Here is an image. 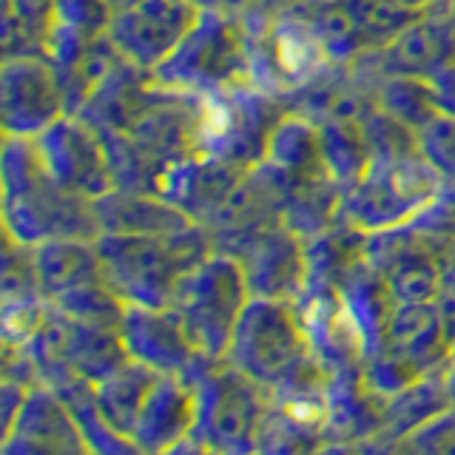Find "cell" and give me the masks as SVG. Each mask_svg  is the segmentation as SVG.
Segmentation results:
<instances>
[{
  "instance_id": "d6986e66",
  "label": "cell",
  "mask_w": 455,
  "mask_h": 455,
  "mask_svg": "<svg viewBox=\"0 0 455 455\" xmlns=\"http://www.w3.org/2000/svg\"><path fill=\"white\" fill-rule=\"evenodd\" d=\"M37 288L46 302H54L83 284L106 282L97 239H49L32 245Z\"/></svg>"
},
{
  "instance_id": "f546056e",
  "label": "cell",
  "mask_w": 455,
  "mask_h": 455,
  "mask_svg": "<svg viewBox=\"0 0 455 455\" xmlns=\"http://www.w3.org/2000/svg\"><path fill=\"white\" fill-rule=\"evenodd\" d=\"M6 299H43L35 274L32 245L6 236L4 251V302Z\"/></svg>"
},
{
  "instance_id": "484cf974",
  "label": "cell",
  "mask_w": 455,
  "mask_h": 455,
  "mask_svg": "<svg viewBox=\"0 0 455 455\" xmlns=\"http://www.w3.org/2000/svg\"><path fill=\"white\" fill-rule=\"evenodd\" d=\"M370 85H373L376 106L384 108L387 114H393V117L402 120L404 125H410L412 132H419V128H424L435 117V114H441L430 80L379 77Z\"/></svg>"
},
{
  "instance_id": "cb8c5ba5",
  "label": "cell",
  "mask_w": 455,
  "mask_h": 455,
  "mask_svg": "<svg viewBox=\"0 0 455 455\" xmlns=\"http://www.w3.org/2000/svg\"><path fill=\"white\" fill-rule=\"evenodd\" d=\"M57 0H4V54L46 57Z\"/></svg>"
},
{
  "instance_id": "3957f363",
  "label": "cell",
  "mask_w": 455,
  "mask_h": 455,
  "mask_svg": "<svg viewBox=\"0 0 455 455\" xmlns=\"http://www.w3.org/2000/svg\"><path fill=\"white\" fill-rule=\"evenodd\" d=\"M163 89L217 97L253 85L251 43L242 23L222 9H203L180 46L151 71Z\"/></svg>"
},
{
  "instance_id": "f1b7e54d",
  "label": "cell",
  "mask_w": 455,
  "mask_h": 455,
  "mask_svg": "<svg viewBox=\"0 0 455 455\" xmlns=\"http://www.w3.org/2000/svg\"><path fill=\"white\" fill-rule=\"evenodd\" d=\"M419 151L430 163L441 180H455V114L441 111L416 132Z\"/></svg>"
},
{
  "instance_id": "d4e9b609",
  "label": "cell",
  "mask_w": 455,
  "mask_h": 455,
  "mask_svg": "<svg viewBox=\"0 0 455 455\" xmlns=\"http://www.w3.org/2000/svg\"><path fill=\"white\" fill-rule=\"evenodd\" d=\"M322 163L339 188L345 191L364 174L370 163V146L359 120H322Z\"/></svg>"
},
{
  "instance_id": "74e56055",
  "label": "cell",
  "mask_w": 455,
  "mask_h": 455,
  "mask_svg": "<svg viewBox=\"0 0 455 455\" xmlns=\"http://www.w3.org/2000/svg\"><path fill=\"white\" fill-rule=\"evenodd\" d=\"M120 4V0H111V6H117Z\"/></svg>"
},
{
  "instance_id": "8d00e7d4",
  "label": "cell",
  "mask_w": 455,
  "mask_h": 455,
  "mask_svg": "<svg viewBox=\"0 0 455 455\" xmlns=\"http://www.w3.org/2000/svg\"><path fill=\"white\" fill-rule=\"evenodd\" d=\"M450 359L455 362V341H452V350H450Z\"/></svg>"
},
{
  "instance_id": "e0dca14e",
  "label": "cell",
  "mask_w": 455,
  "mask_h": 455,
  "mask_svg": "<svg viewBox=\"0 0 455 455\" xmlns=\"http://www.w3.org/2000/svg\"><path fill=\"white\" fill-rule=\"evenodd\" d=\"M450 347L444 324L433 305L393 302L387 327H384V350H390L424 376L450 362Z\"/></svg>"
},
{
  "instance_id": "9c48e42d",
  "label": "cell",
  "mask_w": 455,
  "mask_h": 455,
  "mask_svg": "<svg viewBox=\"0 0 455 455\" xmlns=\"http://www.w3.org/2000/svg\"><path fill=\"white\" fill-rule=\"evenodd\" d=\"M455 63V28L447 18V0L424 9L381 49L364 52L350 68L362 80L419 77L430 80Z\"/></svg>"
},
{
  "instance_id": "6da1fadb",
  "label": "cell",
  "mask_w": 455,
  "mask_h": 455,
  "mask_svg": "<svg viewBox=\"0 0 455 455\" xmlns=\"http://www.w3.org/2000/svg\"><path fill=\"white\" fill-rule=\"evenodd\" d=\"M4 228L23 245L49 239H97L92 196L63 188L43 168L35 137L4 134Z\"/></svg>"
},
{
  "instance_id": "4fadbf2b",
  "label": "cell",
  "mask_w": 455,
  "mask_h": 455,
  "mask_svg": "<svg viewBox=\"0 0 455 455\" xmlns=\"http://www.w3.org/2000/svg\"><path fill=\"white\" fill-rule=\"evenodd\" d=\"M251 168H242L225 156L194 151L182 160L168 163L156 180V194L177 205L196 225H211L231 203L239 182Z\"/></svg>"
},
{
  "instance_id": "44dd1931",
  "label": "cell",
  "mask_w": 455,
  "mask_h": 455,
  "mask_svg": "<svg viewBox=\"0 0 455 455\" xmlns=\"http://www.w3.org/2000/svg\"><path fill=\"white\" fill-rule=\"evenodd\" d=\"M111 14V0H57L54 28L46 43V57L54 68L77 66L92 43L108 32Z\"/></svg>"
},
{
  "instance_id": "1f68e13d",
  "label": "cell",
  "mask_w": 455,
  "mask_h": 455,
  "mask_svg": "<svg viewBox=\"0 0 455 455\" xmlns=\"http://www.w3.org/2000/svg\"><path fill=\"white\" fill-rule=\"evenodd\" d=\"M427 222H441V225H455V180H444L433 199V205L419 213Z\"/></svg>"
},
{
  "instance_id": "7a4b0ae2",
  "label": "cell",
  "mask_w": 455,
  "mask_h": 455,
  "mask_svg": "<svg viewBox=\"0 0 455 455\" xmlns=\"http://www.w3.org/2000/svg\"><path fill=\"white\" fill-rule=\"evenodd\" d=\"M103 279L125 305L168 307L177 284L213 251L205 225L174 234H100L97 236Z\"/></svg>"
},
{
  "instance_id": "4dcf8cb0",
  "label": "cell",
  "mask_w": 455,
  "mask_h": 455,
  "mask_svg": "<svg viewBox=\"0 0 455 455\" xmlns=\"http://www.w3.org/2000/svg\"><path fill=\"white\" fill-rule=\"evenodd\" d=\"M433 307L438 310V319H441V324H444V333L452 345L455 341V256L447 262L444 274H441V284H438V293L433 299Z\"/></svg>"
},
{
  "instance_id": "7402d4cb",
  "label": "cell",
  "mask_w": 455,
  "mask_h": 455,
  "mask_svg": "<svg viewBox=\"0 0 455 455\" xmlns=\"http://www.w3.org/2000/svg\"><path fill=\"white\" fill-rule=\"evenodd\" d=\"M156 379H160L156 370L128 359L125 364H120L117 370H114V373L94 381L97 407H100V412H103L106 424L117 435L132 441L140 410H142V404H146V398H148Z\"/></svg>"
},
{
  "instance_id": "52a82bcc",
  "label": "cell",
  "mask_w": 455,
  "mask_h": 455,
  "mask_svg": "<svg viewBox=\"0 0 455 455\" xmlns=\"http://www.w3.org/2000/svg\"><path fill=\"white\" fill-rule=\"evenodd\" d=\"M251 302L245 270L236 256L213 248L177 284L174 307L205 362H222L239 316Z\"/></svg>"
},
{
  "instance_id": "8fae6325",
  "label": "cell",
  "mask_w": 455,
  "mask_h": 455,
  "mask_svg": "<svg viewBox=\"0 0 455 455\" xmlns=\"http://www.w3.org/2000/svg\"><path fill=\"white\" fill-rule=\"evenodd\" d=\"M35 146L46 174L54 182H60L63 188L92 199L114 188L106 142L89 120L77 117V114H66L35 137Z\"/></svg>"
},
{
  "instance_id": "7c38bea8",
  "label": "cell",
  "mask_w": 455,
  "mask_h": 455,
  "mask_svg": "<svg viewBox=\"0 0 455 455\" xmlns=\"http://www.w3.org/2000/svg\"><path fill=\"white\" fill-rule=\"evenodd\" d=\"M4 134L37 137L68 114L60 75L49 57H6L0 71Z\"/></svg>"
},
{
  "instance_id": "4316f807",
  "label": "cell",
  "mask_w": 455,
  "mask_h": 455,
  "mask_svg": "<svg viewBox=\"0 0 455 455\" xmlns=\"http://www.w3.org/2000/svg\"><path fill=\"white\" fill-rule=\"evenodd\" d=\"M345 9L362 35V43L367 52L381 49L390 43L407 23H412L421 12L407 9L395 0H341Z\"/></svg>"
},
{
  "instance_id": "83f0119b",
  "label": "cell",
  "mask_w": 455,
  "mask_h": 455,
  "mask_svg": "<svg viewBox=\"0 0 455 455\" xmlns=\"http://www.w3.org/2000/svg\"><path fill=\"white\" fill-rule=\"evenodd\" d=\"M52 305L57 310H63L71 319L100 324V327H117V331H120L123 310H125V302L108 288L106 282L83 284V288L68 291L60 299H54Z\"/></svg>"
},
{
  "instance_id": "d6a6232c",
  "label": "cell",
  "mask_w": 455,
  "mask_h": 455,
  "mask_svg": "<svg viewBox=\"0 0 455 455\" xmlns=\"http://www.w3.org/2000/svg\"><path fill=\"white\" fill-rule=\"evenodd\" d=\"M253 6H256V0H211L208 9H222L228 14H245Z\"/></svg>"
},
{
  "instance_id": "30bf717a",
  "label": "cell",
  "mask_w": 455,
  "mask_h": 455,
  "mask_svg": "<svg viewBox=\"0 0 455 455\" xmlns=\"http://www.w3.org/2000/svg\"><path fill=\"white\" fill-rule=\"evenodd\" d=\"M203 6L194 0H123L114 6L108 40L123 60L154 71L191 32Z\"/></svg>"
},
{
  "instance_id": "e575fe53",
  "label": "cell",
  "mask_w": 455,
  "mask_h": 455,
  "mask_svg": "<svg viewBox=\"0 0 455 455\" xmlns=\"http://www.w3.org/2000/svg\"><path fill=\"white\" fill-rule=\"evenodd\" d=\"M395 4H402L407 9H416V12H424V9H430L435 4H441V0H395Z\"/></svg>"
},
{
  "instance_id": "277c9868",
  "label": "cell",
  "mask_w": 455,
  "mask_h": 455,
  "mask_svg": "<svg viewBox=\"0 0 455 455\" xmlns=\"http://www.w3.org/2000/svg\"><path fill=\"white\" fill-rule=\"evenodd\" d=\"M188 379L196 387V427L182 450H259V433L274 407V390L228 362H208Z\"/></svg>"
},
{
  "instance_id": "ffe728a7",
  "label": "cell",
  "mask_w": 455,
  "mask_h": 455,
  "mask_svg": "<svg viewBox=\"0 0 455 455\" xmlns=\"http://www.w3.org/2000/svg\"><path fill=\"white\" fill-rule=\"evenodd\" d=\"M94 208L103 234H174L196 225L168 199L146 191L111 188L94 199Z\"/></svg>"
},
{
  "instance_id": "8992f818",
  "label": "cell",
  "mask_w": 455,
  "mask_h": 455,
  "mask_svg": "<svg viewBox=\"0 0 455 455\" xmlns=\"http://www.w3.org/2000/svg\"><path fill=\"white\" fill-rule=\"evenodd\" d=\"M222 362L274 393L316 364L299 302L251 296Z\"/></svg>"
},
{
  "instance_id": "5bb4252c",
  "label": "cell",
  "mask_w": 455,
  "mask_h": 455,
  "mask_svg": "<svg viewBox=\"0 0 455 455\" xmlns=\"http://www.w3.org/2000/svg\"><path fill=\"white\" fill-rule=\"evenodd\" d=\"M120 339L128 359L146 364L156 373L191 376L194 370L208 364L196 353L180 313L171 305H125L120 319Z\"/></svg>"
},
{
  "instance_id": "ac0fdd59",
  "label": "cell",
  "mask_w": 455,
  "mask_h": 455,
  "mask_svg": "<svg viewBox=\"0 0 455 455\" xmlns=\"http://www.w3.org/2000/svg\"><path fill=\"white\" fill-rule=\"evenodd\" d=\"M450 364V362H447ZM447 364L424 373L407 387L384 398V412L379 433L364 447H402V441L419 433L424 424L450 412V387H447Z\"/></svg>"
},
{
  "instance_id": "603a6c76",
  "label": "cell",
  "mask_w": 455,
  "mask_h": 455,
  "mask_svg": "<svg viewBox=\"0 0 455 455\" xmlns=\"http://www.w3.org/2000/svg\"><path fill=\"white\" fill-rule=\"evenodd\" d=\"M265 163L276 165L291 177H310L327 171L322 163V134L319 123L307 120L305 114L284 111L267 137Z\"/></svg>"
},
{
  "instance_id": "836d02e7",
  "label": "cell",
  "mask_w": 455,
  "mask_h": 455,
  "mask_svg": "<svg viewBox=\"0 0 455 455\" xmlns=\"http://www.w3.org/2000/svg\"><path fill=\"white\" fill-rule=\"evenodd\" d=\"M296 4H302V0H256V6H259L262 12H267V14H279L284 9L296 6Z\"/></svg>"
},
{
  "instance_id": "2e32d148",
  "label": "cell",
  "mask_w": 455,
  "mask_h": 455,
  "mask_svg": "<svg viewBox=\"0 0 455 455\" xmlns=\"http://www.w3.org/2000/svg\"><path fill=\"white\" fill-rule=\"evenodd\" d=\"M196 427V387L188 376L160 373L140 410L132 441L137 452H177Z\"/></svg>"
},
{
  "instance_id": "9a60e30c",
  "label": "cell",
  "mask_w": 455,
  "mask_h": 455,
  "mask_svg": "<svg viewBox=\"0 0 455 455\" xmlns=\"http://www.w3.org/2000/svg\"><path fill=\"white\" fill-rule=\"evenodd\" d=\"M4 455H46V452H89L75 416L49 384H32L26 390L18 419L0 438Z\"/></svg>"
},
{
  "instance_id": "d590c367",
  "label": "cell",
  "mask_w": 455,
  "mask_h": 455,
  "mask_svg": "<svg viewBox=\"0 0 455 455\" xmlns=\"http://www.w3.org/2000/svg\"><path fill=\"white\" fill-rule=\"evenodd\" d=\"M447 387H450V410L455 412V362L447 364Z\"/></svg>"
},
{
  "instance_id": "ba28073f",
  "label": "cell",
  "mask_w": 455,
  "mask_h": 455,
  "mask_svg": "<svg viewBox=\"0 0 455 455\" xmlns=\"http://www.w3.org/2000/svg\"><path fill=\"white\" fill-rule=\"evenodd\" d=\"M211 236L213 248L236 256V262L245 270L251 296L293 299V302L302 299L310 276L307 242L293 234L282 220Z\"/></svg>"
},
{
  "instance_id": "5b68a950",
  "label": "cell",
  "mask_w": 455,
  "mask_h": 455,
  "mask_svg": "<svg viewBox=\"0 0 455 455\" xmlns=\"http://www.w3.org/2000/svg\"><path fill=\"white\" fill-rule=\"evenodd\" d=\"M441 182L419 148L370 156L364 174L341 191L339 220L364 234L390 231L430 208Z\"/></svg>"
}]
</instances>
